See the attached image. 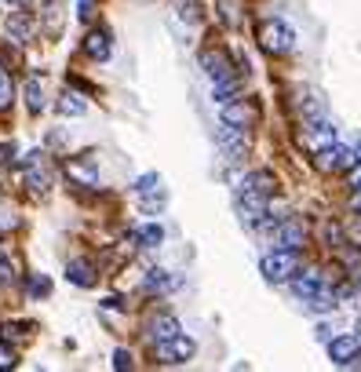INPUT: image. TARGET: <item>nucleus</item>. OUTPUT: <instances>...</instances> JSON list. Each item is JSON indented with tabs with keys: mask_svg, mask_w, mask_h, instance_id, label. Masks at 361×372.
<instances>
[{
	"mask_svg": "<svg viewBox=\"0 0 361 372\" xmlns=\"http://www.w3.org/2000/svg\"><path fill=\"white\" fill-rule=\"evenodd\" d=\"M142 289L146 292H172V289H179V277H172L168 270H150L142 281Z\"/></svg>",
	"mask_w": 361,
	"mask_h": 372,
	"instance_id": "a211bd4d",
	"label": "nucleus"
},
{
	"mask_svg": "<svg viewBox=\"0 0 361 372\" xmlns=\"http://www.w3.org/2000/svg\"><path fill=\"white\" fill-rule=\"evenodd\" d=\"M300 114H303V121L325 117V99L322 95H307V102H300Z\"/></svg>",
	"mask_w": 361,
	"mask_h": 372,
	"instance_id": "a878e982",
	"label": "nucleus"
},
{
	"mask_svg": "<svg viewBox=\"0 0 361 372\" xmlns=\"http://www.w3.org/2000/svg\"><path fill=\"white\" fill-rule=\"evenodd\" d=\"M238 219L245 227H259L267 219V193H256V190H245L238 197Z\"/></svg>",
	"mask_w": 361,
	"mask_h": 372,
	"instance_id": "423d86ee",
	"label": "nucleus"
},
{
	"mask_svg": "<svg viewBox=\"0 0 361 372\" xmlns=\"http://www.w3.org/2000/svg\"><path fill=\"white\" fill-rule=\"evenodd\" d=\"M23 168H26V186H30L33 193H48V186H51V164H48V153H40V150L26 153Z\"/></svg>",
	"mask_w": 361,
	"mask_h": 372,
	"instance_id": "7ed1b4c3",
	"label": "nucleus"
},
{
	"mask_svg": "<svg viewBox=\"0 0 361 372\" xmlns=\"http://www.w3.org/2000/svg\"><path fill=\"white\" fill-rule=\"evenodd\" d=\"M238 190H241V193H245V190L270 193V190H274V175H270V172H252V175H245V179L238 183Z\"/></svg>",
	"mask_w": 361,
	"mask_h": 372,
	"instance_id": "4be33fe9",
	"label": "nucleus"
},
{
	"mask_svg": "<svg viewBox=\"0 0 361 372\" xmlns=\"http://www.w3.org/2000/svg\"><path fill=\"white\" fill-rule=\"evenodd\" d=\"M357 350H361L357 332H354V336H336V340H329V358H332V365H354Z\"/></svg>",
	"mask_w": 361,
	"mask_h": 372,
	"instance_id": "1a4fd4ad",
	"label": "nucleus"
},
{
	"mask_svg": "<svg viewBox=\"0 0 361 372\" xmlns=\"http://www.w3.org/2000/svg\"><path fill=\"white\" fill-rule=\"evenodd\" d=\"M8 33H11L15 40H26V37L33 33V18L26 15V8L11 11V18H8Z\"/></svg>",
	"mask_w": 361,
	"mask_h": 372,
	"instance_id": "aec40b11",
	"label": "nucleus"
},
{
	"mask_svg": "<svg viewBox=\"0 0 361 372\" xmlns=\"http://www.w3.org/2000/svg\"><path fill=\"white\" fill-rule=\"evenodd\" d=\"M183 328H179V318H172V314H157L154 321H150V340L154 343H161V340H172V336H179Z\"/></svg>",
	"mask_w": 361,
	"mask_h": 372,
	"instance_id": "f3484780",
	"label": "nucleus"
},
{
	"mask_svg": "<svg viewBox=\"0 0 361 372\" xmlns=\"http://www.w3.org/2000/svg\"><path fill=\"white\" fill-rule=\"evenodd\" d=\"M350 208H354V212H361V190H354V197H350Z\"/></svg>",
	"mask_w": 361,
	"mask_h": 372,
	"instance_id": "f704fd0d",
	"label": "nucleus"
},
{
	"mask_svg": "<svg viewBox=\"0 0 361 372\" xmlns=\"http://www.w3.org/2000/svg\"><path fill=\"white\" fill-rule=\"evenodd\" d=\"M201 66H204V73L212 80H219V77H230L233 73V66H230V55L226 52H204L201 55Z\"/></svg>",
	"mask_w": 361,
	"mask_h": 372,
	"instance_id": "4468645a",
	"label": "nucleus"
},
{
	"mask_svg": "<svg viewBox=\"0 0 361 372\" xmlns=\"http://www.w3.org/2000/svg\"><path fill=\"white\" fill-rule=\"evenodd\" d=\"M154 347H157V361H164V365H183V361L194 358V350H197V343L190 336H183V332L172 336V340H161Z\"/></svg>",
	"mask_w": 361,
	"mask_h": 372,
	"instance_id": "20e7f679",
	"label": "nucleus"
},
{
	"mask_svg": "<svg viewBox=\"0 0 361 372\" xmlns=\"http://www.w3.org/2000/svg\"><path fill=\"white\" fill-rule=\"evenodd\" d=\"M11 99H15V80H11V73H8V66L0 62V109H8Z\"/></svg>",
	"mask_w": 361,
	"mask_h": 372,
	"instance_id": "393cba45",
	"label": "nucleus"
},
{
	"mask_svg": "<svg viewBox=\"0 0 361 372\" xmlns=\"http://www.w3.org/2000/svg\"><path fill=\"white\" fill-rule=\"evenodd\" d=\"M139 241H142V248H157L161 241H164V230H161L157 223H150V227L139 230Z\"/></svg>",
	"mask_w": 361,
	"mask_h": 372,
	"instance_id": "bb28decb",
	"label": "nucleus"
},
{
	"mask_svg": "<svg viewBox=\"0 0 361 372\" xmlns=\"http://www.w3.org/2000/svg\"><path fill=\"white\" fill-rule=\"evenodd\" d=\"M26 106H30V114H40V109H44V80L40 77L26 80Z\"/></svg>",
	"mask_w": 361,
	"mask_h": 372,
	"instance_id": "5701e85b",
	"label": "nucleus"
},
{
	"mask_svg": "<svg viewBox=\"0 0 361 372\" xmlns=\"http://www.w3.org/2000/svg\"><path fill=\"white\" fill-rule=\"evenodd\" d=\"M270 245L274 248H303L307 245V227L300 219H281V223L270 230Z\"/></svg>",
	"mask_w": 361,
	"mask_h": 372,
	"instance_id": "39448f33",
	"label": "nucleus"
},
{
	"mask_svg": "<svg viewBox=\"0 0 361 372\" xmlns=\"http://www.w3.org/2000/svg\"><path fill=\"white\" fill-rule=\"evenodd\" d=\"M336 139H339V131H336V124H332L329 117L307 121V143H310L314 150H325V146H332Z\"/></svg>",
	"mask_w": 361,
	"mask_h": 372,
	"instance_id": "9d476101",
	"label": "nucleus"
},
{
	"mask_svg": "<svg viewBox=\"0 0 361 372\" xmlns=\"http://www.w3.org/2000/svg\"><path fill=\"white\" fill-rule=\"evenodd\" d=\"M354 332H357V340H361V318H357V328H354Z\"/></svg>",
	"mask_w": 361,
	"mask_h": 372,
	"instance_id": "e433bc0d",
	"label": "nucleus"
},
{
	"mask_svg": "<svg viewBox=\"0 0 361 372\" xmlns=\"http://www.w3.org/2000/svg\"><path fill=\"white\" fill-rule=\"evenodd\" d=\"M238 88H241L238 73H230V77H219V80H212V102H219V106L233 102V99H238Z\"/></svg>",
	"mask_w": 361,
	"mask_h": 372,
	"instance_id": "2eb2a0df",
	"label": "nucleus"
},
{
	"mask_svg": "<svg viewBox=\"0 0 361 372\" xmlns=\"http://www.w3.org/2000/svg\"><path fill=\"white\" fill-rule=\"evenodd\" d=\"M223 124H238V128H248V124H256V106H248V102H226L223 106Z\"/></svg>",
	"mask_w": 361,
	"mask_h": 372,
	"instance_id": "ddd939ff",
	"label": "nucleus"
},
{
	"mask_svg": "<svg viewBox=\"0 0 361 372\" xmlns=\"http://www.w3.org/2000/svg\"><path fill=\"white\" fill-rule=\"evenodd\" d=\"M66 277L77 284V289H92V284L99 281V277H95V267H92L88 259H73L70 267H66Z\"/></svg>",
	"mask_w": 361,
	"mask_h": 372,
	"instance_id": "dca6fc26",
	"label": "nucleus"
},
{
	"mask_svg": "<svg viewBox=\"0 0 361 372\" xmlns=\"http://www.w3.org/2000/svg\"><path fill=\"white\" fill-rule=\"evenodd\" d=\"M114 368H117V372L132 368V354H128V350H114Z\"/></svg>",
	"mask_w": 361,
	"mask_h": 372,
	"instance_id": "2f4dec72",
	"label": "nucleus"
},
{
	"mask_svg": "<svg viewBox=\"0 0 361 372\" xmlns=\"http://www.w3.org/2000/svg\"><path fill=\"white\" fill-rule=\"evenodd\" d=\"M354 277H357V284H361V267H357V270H354Z\"/></svg>",
	"mask_w": 361,
	"mask_h": 372,
	"instance_id": "58836bf2",
	"label": "nucleus"
},
{
	"mask_svg": "<svg viewBox=\"0 0 361 372\" xmlns=\"http://www.w3.org/2000/svg\"><path fill=\"white\" fill-rule=\"evenodd\" d=\"M77 15H80V22H88V18L95 15V0H80V4H77Z\"/></svg>",
	"mask_w": 361,
	"mask_h": 372,
	"instance_id": "473e14b6",
	"label": "nucleus"
},
{
	"mask_svg": "<svg viewBox=\"0 0 361 372\" xmlns=\"http://www.w3.org/2000/svg\"><path fill=\"white\" fill-rule=\"evenodd\" d=\"M288 284H292V292L300 296V299H310L314 292L325 289V274L322 270H307V274H295Z\"/></svg>",
	"mask_w": 361,
	"mask_h": 372,
	"instance_id": "9b49d317",
	"label": "nucleus"
},
{
	"mask_svg": "<svg viewBox=\"0 0 361 372\" xmlns=\"http://www.w3.org/2000/svg\"><path fill=\"white\" fill-rule=\"evenodd\" d=\"M259 44H263V52H270V55H288L295 48V30L288 26V22H281V18H267L259 26Z\"/></svg>",
	"mask_w": 361,
	"mask_h": 372,
	"instance_id": "f03ea898",
	"label": "nucleus"
},
{
	"mask_svg": "<svg viewBox=\"0 0 361 372\" xmlns=\"http://www.w3.org/2000/svg\"><path fill=\"white\" fill-rule=\"evenodd\" d=\"M259 270H263V277L270 284L292 281L295 274H300V248H274V252H267L263 263H259Z\"/></svg>",
	"mask_w": 361,
	"mask_h": 372,
	"instance_id": "f257e3e1",
	"label": "nucleus"
},
{
	"mask_svg": "<svg viewBox=\"0 0 361 372\" xmlns=\"http://www.w3.org/2000/svg\"><path fill=\"white\" fill-rule=\"evenodd\" d=\"M216 143H219V150L226 153L230 161H238L241 153L248 150V136H245V128H238V124H223L219 136H216Z\"/></svg>",
	"mask_w": 361,
	"mask_h": 372,
	"instance_id": "6e6552de",
	"label": "nucleus"
},
{
	"mask_svg": "<svg viewBox=\"0 0 361 372\" xmlns=\"http://www.w3.org/2000/svg\"><path fill=\"white\" fill-rule=\"evenodd\" d=\"M55 109H59L62 117H80L84 109H88V102H84L77 92H62V95H59V102H55Z\"/></svg>",
	"mask_w": 361,
	"mask_h": 372,
	"instance_id": "412c9836",
	"label": "nucleus"
},
{
	"mask_svg": "<svg viewBox=\"0 0 361 372\" xmlns=\"http://www.w3.org/2000/svg\"><path fill=\"white\" fill-rule=\"evenodd\" d=\"M48 292H51V281H48V277H33V281H30V296H33V299L48 296Z\"/></svg>",
	"mask_w": 361,
	"mask_h": 372,
	"instance_id": "c756f323",
	"label": "nucleus"
},
{
	"mask_svg": "<svg viewBox=\"0 0 361 372\" xmlns=\"http://www.w3.org/2000/svg\"><path fill=\"white\" fill-rule=\"evenodd\" d=\"M354 164H357L354 150L339 146V143H332V146H325V150H317V168H322V172H343V168H354Z\"/></svg>",
	"mask_w": 361,
	"mask_h": 372,
	"instance_id": "0eeeda50",
	"label": "nucleus"
},
{
	"mask_svg": "<svg viewBox=\"0 0 361 372\" xmlns=\"http://www.w3.org/2000/svg\"><path fill=\"white\" fill-rule=\"evenodd\" d=\"M15 281V263L8 259V252H0V284H11Z\"/></svg>",
	"mask_w": 361,
	"mask_h": 372,
	"instance_id": "c85d7f7f",
	"label": "nucleus"
},
{
	"mask_svg": "<svg viewBox=\"0 0 361 372\" xmlns=\"http://www.w3.org/2000/svg\"><path fill=\"white\" fill-rule=\"evenodd\" d=\"M114 52V44H110V33L106 30H92L88 37H84V55L95 59V62H106Z\"/></svg>",
	"mask_w": 361,
	"mask_h": 372,
	"instance_id": "f8f14e48",
	"label": "nucleus"
},
{
	"mask_svg": "<svg viewBox=\"0 0 361 372\" xmlns=\"http://www.w3.org/2000/svg\"><path fill=\"white\" fill-rule=\"evenodd\" d=\"M303 306H307L310 314H332V311H336V292L325 284L322 292H314L310 299H303Z\"/></svg>",
	"mask_w": 361,
	"mask_h": 372,
	"instance_id": "6ab92c4d",
	"label": "nucleus"
},
{
	"mask_svg": "<svg viewBox=\"0 0 361 372\" xmlns=\"http://www.w3.org/2000/svg\"><path fill=\"white\" fill-rule=\"evenodd\" d=\"M15 365H18L15 350H11V347H4V343H0V368H15Z\"/></svg>",
	"mask_w": 361,
	"mask_h": 372,
	"instance_id": "7c9ffc66",
	"label": "nucleus"
},
{
	"mask_svg": "<svg viewBox=\"0 0 361 372\" xmlns=\"http://www.w3.org/2000/svg\"><path fill=\"white\" fill-rule=\"evenodd\" d=\"M15 227H18V212L8 197H0V237H8Z\"/></svg>",
	"mask_w": 361,
	"mask_h": 372,
	"instance_id": "b1692460",
	"label": "nucleus"
},
{
	"mask_svg": "<svg viewBox=\"0 0 361 372\" xmlns=\"http://www.w3.org/2000/svg\"><path fill=\"white\" fill-rule=\"evenodd\" d=\"M350 234H354V241H361V212H357V223H354V230H350Z\"/></svg>",
	"mask_w": 361,
	"mask_h": 372,
	"instance_id": "c9c22d12",
	"label": "nucleus"
},
{
	"mask_svg": "<svg viewBox=\"0 0 361 372\" xmlns=\"http://www.w3.org/2000/svg\"><path fill=\"white\" fill-rule=\"evenodd\" d=\"M11 4H15V8H23V4H26V0H11Z\"/></svg>",
	"mask_w": 361,
	"mask_h": 372,
	"instance_id": "4c0bfd02",
	"label": "nucleus"
},
{
	"mask_svg": "<svg viewBox=\"0 0 361 372\" xmlns=\"http://www.w3.org/2000/svg\"><path fill=\"white\" fill-rule=\"evenodd\" d=\"M350 190H361V161L354 164V175H350Z\"/></svg>",
	"mask_w": 361,
	"mask_h": 372,
	"instance_id": "72a5a7b5",
	"label": "nucleus"
},
{
	"mask_svg": "<svg viewBox=\"0 0 361 372\" xmlns=\"http://www.w3.org/2000/svg\"><path fill=\"white\" fill-rule=\"evenodd\" d=\"M157 186H161V175H157V172H150V175H142V179L135 183V193H139V197H142V193H154Z\"/></svg>",
	"mask_w": 361,
	"mask_h": 372,
	"instance_id": "cd10ccee",
	"label": "nucleus"
}]
</instances>
